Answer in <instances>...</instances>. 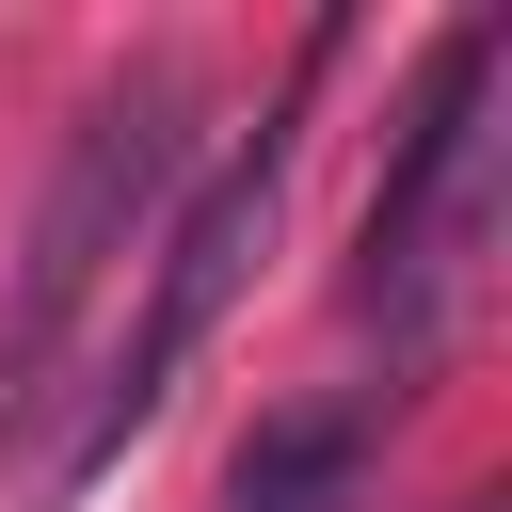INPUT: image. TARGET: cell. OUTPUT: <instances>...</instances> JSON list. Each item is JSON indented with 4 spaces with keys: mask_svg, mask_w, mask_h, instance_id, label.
I'll return each instance as SVG.
<instances>
[{
    "mask_svg": "<svg viewBox=\"0 0 512 512\" xmlns=\"http://www.w3.org/2000/svg\"><path fill=\"white\" fill-rule=\"evenodd\" d=\"M496 80H512V32L496 16H448L432 64H416V96H400L384 192L352 224V320L384 336L400 384L448 352V320H464V288L496 256V208H512V112H496Z\"/></svg>",
    "mask_w": 512,
    "mask_h": 512,
    "instance_id": "obj_1",
    "label": "cell"
},
{
    "mask_svg": "<svg viewBox=\"0 0 512 512\" xmlns=\"http://www.w3.org/2000/svg\"><path fill=\"white\" fill-rule=\"evenodd\" d=\"M176 176H192V80L144 48L128 80L80 96V128H64V160H48V208H32V240H16V288H0V432L48 400V368H64L80 320H96V288L144 272Z\"/></svg>",
    "mask_w": 512,
    "mask_h": 512,
    "instance_id": "obj_2",
    "label": "cell"
},
{
    "mask_svg": "<svg viewBox=\"0 0 512 512\" xmlns=\"http://www.w3.org/2000/svg\"><path fill=\"white\" fill-rule=\"evenodd\" d=\"M288 96L208 160V176H176V208H160V240H144V288H128V320H112V352H96V400H80V432H64V480H96L128 432H160L176 416V384H192V352L224 336V304H240V272L272 256V208H288Z\"/></svg>",
    "mask_w": 512,
    "mask_h": 512,
    "instance_id": "obj_3",
    "label": "cell"
},
{
    "mask_svg": "<svg viewBox=\"0 0 512 512\" xmlns=\"http://www.w3.org/2000/svg\"><path fill=\"white\" fill-rule=\"evenodd\" d=\"M368 464H384V400L336 384V400H288V416L240 432L224 512H368Z\"/></svg>",
    "mask_w": 512,
    "mask_h": 512,
    "instance_id": "obj_4",
    "label": "cell"
}]
</instances>
